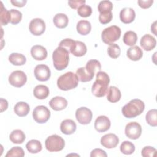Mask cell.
Masks as SVG:
<instances>
[{
  "label": "cell",
  "instance_id": "obj_32",
  "mask_svg": "<svg viewBox=\"0 0 157 157\" xmlns=\"http://www.w3.org/2000/svg\"><path fill=\"white\" fill-rule=\"evenodd\" d=\"M86 52L87 48L86 45L81 41L75 40V46L71 53L75 56L80 57L85 55Z\"/></svg>",
  "mask_w": 157,
  "mask_h": 157
},
{
  "label": "cell",
  "instance_id": "obj_24",
  "mask_svg": "<svg viewBox=\"0 0 157 157\" xmlns=\"http://www.w3.org/2000/svg\"><path fill=\"white\" fill-rule=\"evenodd\" d=\"M30 110L29 105L28 103L25 102H18L14 107L15 113L19 117L26 116Z\"/></svg>",
  "mask_w": 157,
  "mask_h": 157
},
{
  "label": "cell",
  "instance_id": "obj_27",
  "mask_svg": "<svg viewBox=\"0 0 157 157\" xmlns=\"http://www.w3.org/2000/svg\"><path fill=\"white\" fill-rule=\"evenodd\" d=\"M85 67L88 72L94 75V74L101 71V64L100 62L96 59H91L86 63Z\"/></svg>",
  "mask_w": 157,
  "mask_h": 157
},
{
  "label": "cell",
  "instance_id": "obj_9",
  "mask_svg": "<svg viewBox=\"0 0 157 157\" xmlns=\"http://www.w3.org/2000/svg\"><path fill=\"white\" fill-rule=\"evenodd\" d=\"M142 134V127L136 121L128 123L125 127V134L131 139H137Z\"/></svg>",
  "mask_w": 157,
  "mask_h": 157
},
{
  "label": "cell",
  "instance_id": "obj_2",
  "mask_svg": "<svg viewBox=\"0 0 157 157\" xmlns=\"http://www.w3.org/2000/svg\"><path fill=\"white\" fill-rule=\"evenodd\" d=\"M144 109V102L139 99H134L123 107L121 112L126 118H132L140 115Z\"/></svg>",
  "mask_w": 157,
  "mask_h": 157
},
{
  "label": "cell",
  "instance_id": "obj_42",
  "mask_svg": "<svg viewBox=\"0 0 157 157\" xmlns=\"http://www.w3.org/2000/svg\"><path fill=\"white\" fill-rule=\"evenodd\" d=\"M156 152V148L150 146H146L142 148L141 154L144 157H153L155 155Z\"/></svg>",
  "mask_w": 157,
  "mask_h": 157
},
{
  "label": "cell",
  "instance_id": "obj_5",
  "mask_svg": "<svg viewBox=\"0 0 157 157\" xmlns=\"http://www.w3.org/2000/svg\"><path fill=\"white\" fill-rule=\"evenodd\" d=\"M121 33V29L118 26L112 25L102 31L101 34L102 40L105 44L110 45L119 39Z\"/></svg>",
  "mask_w": 157,
  "mask_h": 157
},
{
  "label": "cell",
  "instance_id": "obj_25",
  "mask_svg": "<svg viewBox=\"0 0 157 157\" xmlns=\"http://www.w3.org/2000/svg\"><path fill=\"white\" fill-rule=\"evenodd\" d=\"M77 32L83 36L88 34L91 29V25L90 21L87 20H80L77 24Z\"/></svg>",
  "mask_w": 157,
  "mask_h": 157
},
{
  "label": "cell",
  "instance_id": "obj_49",
  "mask_svg": "<svg viewBox=\"0 0 157 157\" xmlns=\"http://www.w3.org/2000/svg\"><path fill=\"white\" fill-rule=\"evenodd\" d=\"M156 21H155L153 23V25H151V31L152 32V33H153V34H155V35H157L156 34Z\"/></svg>",
  "mask_w": 157,
  "mask_h": 157
},
{
  "label": "cell",
  "instance_id": "obj_35",
  "mask_svg": "<svg viewBox=\"0 0 157 157\" xmlns=\"http://www.w3.org/2000/svg\"><path fill=\"white\" fill-rule=\"evenodd\" d=\"M112 9L113 4L110 1H101L98 6V9L100 13L111 12Z\"/></svg>",
  "mask_w": 157,
  "mask_h": 157
},
{
  "label": "cell",
  "instance_id": "obj_20",
  "mask_svg": "<svg viewBox=\"0 0 157 157\" xmlns=\"http://www.w3.org/2000/svg\"><path fill=\"white\" fill-rule=\"evenodd\" d=\"M126 55L129 59L136 61L142 58L143 56V52L139 47L132 46L128 49Z\"/></svg>",
  "mask_w": 157,
  "mask_h": 157
},
{
  "label": "cell",
  "instance_id": "obj_4",
  "mask_svg": "<svg viewBox=\"0 0 157 157\" xmlns=\"http://www.w3.org/2000/svg\"><path fill=\"white\" fill-rule=\"evenodd\" d=\"M78 84V79L72 72H67L61 75L57 80L58 87L63 91H68L76 88Z\"/></svg>",
  "mask_w": 157,
  "mask_h": 157
},
{
  "label": "cell",
  "instance_id": "obj_10",
  "mask_svg": "<svg viewBox=\"0 0 157 157\" xmlns=\"http://www.w3.org/2000/svg\"><path fill=\"white\" fill-rule=\"evenodd\" d=\"M92 112L87 107H80L75 112V118L78 122L82 124H89L92 120Z\"/></svg>",
  "mask_w": 157,
  "mask_h": 157
},
{
  "label": "cell",
  "instance_id": "obj_37",
  "mask_svg": "<svg viewBox=\"0 0 157 157\" xmlns=\"http://www.w3.org/2000/svg\"><path fill=\"white\" fill-rule=\"evenodd\" d=\"M107 52H108L109 56L110 58L113 59H116L118 57H119L121 53V50L119 45L113 43L109 45L107 48Z\"/></svg>",
  "mask_w": 157,
  "mask_h": 157
},
{
  "label": "cell",
  "instance_id": "obj_48",
  "mask_svg": "<svg viewBox=\"0 0 157 157\" xmlns=\"http://www.w3.org/2000/svg\"><path fill=\"white\" fill-rule=\"evenodd\" d=\"M8 102L6 99L1 98V112H2L7 109Z\"/></svg>",
  "mask_w": 157,
  "mask_h": 157
},
{
  "label": "cell",
  "instance_id": "obj_41",
  "mask_svg": "<svg viewBox=\"0 0 157 157\" xmlns=\"http://www.w3.org/2000/svg\"><path fill=\"white\" fill-rule=\"evenodd\" d=\"M78 14L83 18L90 17L92 13V9L91 7L86 4H83L80 7H79L77 9Z\"/></svg>",
  "mask_w": 157,
  "mask_h": 157
},
{
  "label": "cell",
  "instance_id": "obj_8",
  "mask_svg": "<svg viewBox=\"0 0 157 157\" xmlns=\"http://www.w3.org/2000/svg\"><path fill=\"white\" fill-rule=\"evenodd\" d=\"M27 81V77L22 71H15L12 72L9 77V83L17 88L23 86Z\"/></svg>",
  "mask_w": 157,
  "mask_h": 157
},
{
  "label": "cell",
  "instance_id": "obj_38",
  "mask_svg": "<svg viewBox=\"0 0 157 157\" xmlns=\"http://www.w3.org/2000/svg\"><path fill=\"white\" fill-rule=\"evenodd\" d=\"M75 46V40H74L72 39H65L62 40L58 47H63L67 50L69 53H71L72 50L74 49V47Z\"/></svg>",
  "mask_w": 157,
  "mask_h": 157
},
{
  "label": "cell",
  "instance_id": "obj_31",
  "mask_svg": "<svg viewBox=\"0 0 157 157\" xmlns=\"http://www.w3.org/2000/svg\"><path fill=\"white\" fill-rule=\"evenodd\" d=\"M123 42L129 46H134L137 40V36L136 33L132 31H128L126 32L123 38Z\"/></svg>",
  "mask_w": 157,
  "mask_h": 157
},
{
  "label": "cell",
  "instance_id": "obj_39",
  "mask_svg": "<svg viewBox=\"0 0 157 157\" xmlns=\"http://www.w3.org/2000/svg\"><path fill=\"white\" fill-rule=\"evenodd\" d=\"M10 23L13 25H17L20 23L22 18V13L21 12L17 9L10 10Z\"/></svg>",
  "mask_w": 157,
  "mask_h": 157
},
{
  "label": "cell",
  "instance_id": "obj_23",
  "mask_svg": "<svg viewBox=\"0 0 157 157\" xmlns=\"http://www.w3.org/2000/svg\"><path fill=\"white\" fill-rule=\"evenodd\" d=\"M53 21L56 27L58 28H66L69 22L67 16L63 13H59L56 14L53 19Z\"/></svg>",
  "mask_w": 157,
  "mask_h": 157
},
{
  "label": "cell",
  "instance_id": "obj_6",
  "mask_svg": "<svg viewBox=\"0 0 157 157\" xmlns=\"http://www.w3.org/2000/svg\"><path fill=\"white\" fill-rule=\"evenodd\" d=\"M45 148L50 152H58L62 150L65 145L64 140L59 136L53 134L48 136L45 142Z\"/></svg>",
  "mask_w": 157,
  "mask_h": 157
},
{
  "label": "cell",
  "instance_id": "obj_30",
  "mask_svg": "<svg viewBox=\"0 0 157 157\" xmlns=\"http://www.w3.org/2000/svg\"><path fill=\"white\" fill-rule=\"evenodd\" d=\"M76 75L78 77V80H80L82 82H90L93 79L94 77V75H92L89 72H88L86 71L85 67H84L78 68L76 71Z\"/></svg>",
  "mask_w": 157,
  "mask_h": 157
},
{
  "label": "cell",
  "instance_id": "obj_47",
  "mask_svg": "<svg viewBox=\"0 0 157 157\" xmlns=\"http://www.w3.org/2000/svg\"><path fill=\"white\" fill-rule=\"evenodd\" d=\"M26 0H21V1H16V0H11L10 2L16 7H22L23 6H25L26 3Z\"/></svg>",
  "mask_w": 157,
  "mask_h": 157
},
{
  "label": "cell",
  "instance_id": "obj_36",
  "mask_svg": "<svg viewBox=\"0 0 157 157\" xmlns=\"http://www.w3.org/2000/svg\"><path fill=\"white\" fill-rule=\"evenodd\" d=\"M1 24L2 26L7 25L8 23L10 21V11L7 10L6 8L4 7L3 4L1 2Z\"/></svg>",
  "mask_w": 157,
  "mask_h": 157
},
{
  "label": "cell",
  "instance_id": "obj_40",
  "mask_svg": "<svg viewBox=\"0 0 157 157\" xmlns=\"http://www.w3.org/2000/svg\"><path fill=\"white\" fill-rule=\"evenodd\" d=\"M25 156V152L22 148L20 147H13L11 149H10L7 154L6 155V157H23Z\"/></svg>",
  "mask_w": 157,
  "mask_h": 157
},
{
  "label": "cell",
  "instance_id": "obj_16",
  "mask_svg": "<svg viewBox=\"0 0 157 157\" xmlns=\"http://www.w3.org/2000/svg\"><path fill=\"white\" fill-rule=\"evenodd\" d=\"M31 54L32 57L37 61L45 59L47 56V51L46 48L39 45H36L31 48Z\"/></svg>",
  "mask_w": 157,
  "mask_h": 157
},
{
  "label": "cell",
  "instance_id": "obj_26",
  "mask_svg": "<svg viewBox=\"0 0 157 157\" xmlns=\"http://www.w3.org/2000/svg\"><path fill=\"white\" fill-rule=\"evenodd\" d=\"M26 139L25 133L20 129L13 130L9 135V139L14 144H22Z\"/></svg>",
  "mask_w": 157,
  "mask_h": 157
},
{
  "label": "cell",
  "instance_id": "obj_11",
  "mask_svg": "<svg viewBox=\"0 0 157 157\" xmlns=\"http://www.w3.org/2000/svg\"><path fill=\"white\" fill-rule=\"evenodd\" d=\"M29 29L32 34L40 36L45 30V23L41 18H34L29 23Z\"/></svg>",
  "mask_w": 157,
  "mask_h": 157
},
{
  "label": "cell",
  "instance_id": "obj_46",
  "mask_svg": "<svg viewBox=\"0 0 157 157\" xmlns=\"http://www.w3.org/2000/svg\"><path fill=\"white\" fill-rule=\"evenodd\" d=\"M138 4L139 6L142 8V9H148L151 6V5L153 3V0H147V1H143V0H139L138 1Z\"/></svg>",
  "mask_w": 157,
  "mask_h": 157
},
{
  "label": "cell",
  "instance_id": "obj_15",
  "mask_svg": "<svg viewBox=\"0 0 157 157\" xmlns=\"http://www.w3.org/2000/svg\"><path fill=\"white\" fill-rule=\"evenodd\" d=\"M136 17V13L133 9L131 7H125L121 10L120 12V19L125 24L132 23Z\"/></svg>",
  "mask_w": 157,
  "mask_h": 157
},
{
  "label": "cell",
  "instance_id": "obj_12",
  "mask_svg": "<svg viewBox=\"0 0 157 157\" xmlns=\"http://www.w3.org/2000/svg\"><path fill=\"white\" fill-rule=\"evenodd\" d=\"M36 78L40 82L47 81L51 75V72L49 67L45 64L37 65L34 71Z\"/></svg>",
  "mask_w": 157,
  "mask_h": 157
},
{
  "label": "cell",
  "instance_id": "obj_17",
  "mask_svg": "<svg viewBox=\"0 0 157 157\" xmlns=\"http://www.w3.org/2000/svg\"><path fill=\"white\" fill-rule=\"evenodd\" d=\"M140 44L144 50L146 51H150L156 47V40L154 37L147 34L142 37Z\"/></svg>",
  "mask_w": 157,
  "mask_h": 157
},
{
  "label": "cell",
  "instance_id": "obj_19",
  "mask_svg": "<svg viewBox=\"0 0 157 157\" xmlns=\"http://www.w3.org/2000/svg\"><path fill=\"white\" fill-rule=\"evenodd\" d=\"M77 128L75 123L71 119L63 120L60 124L61 131L66 135H71L75 132Z\"/></svg>",
  "mask_w": 157,
  "mask_h": 157
},
{
  "label": "cell",
  "instance_id": "obj_13",
  "mask_svg": "<svg viewBox=\"0 0 157 157\" xmlns=\"http://www.w3.org/2000/svg\"><path fill=\"white\" fill-rule=\"evenodd\" d=\"M109 118L104 115H101L96 118L94 121L95 129L99 132H104L109 129L110 127Z\"/></svg>",
  "mask_w": 157,
  "mask_h": 157
},
{
  "label": "cell",
  "instance_id": "obj_18",
  "mask_svg": "<svg viewBox=\"0 0 157 157\" xmlns=\"http://www.w3.org/2000/svg\"><path fill=\"white\" fill-rule=\"evenodd\" d=\"M49 105L53 110L55 111H60L67 107V101L63 97L55 96L50 101Z\"/></svg>",
  "mask_w": 157,
  "mask_h": 157
},
{
  "label": "cell",
  "instance_id": "obj_14",
  "mask_svg": "<svg viewBox=\"0 0 157 157\" xmlns=\"http://www.w3.org/2000/svg\"><path fill=\"white\" fill-rule=\"evenodd\" d=\"M119 143L118 137L114 134L109 133L103 136L101 139V145L107 148H115Z\"/></svg>",
  "mask_w": 157,
  "mask_h": 157
},
{
  "label": "cell",
  "instance_id": "obj_7",
  "mask_svg": "<svg viewBox=\"0 0 157 157\" xmlns=\"http://www.w3.org/2000/svg\"><path fill=\"white\" fill-rule=\"evenodd\" d=\"M33 117L38 123H46L50 117L49 109L44 105L37 106L33 112Z\"/></svg>",
  "mask_w": 157,
  "mask_h": 157
},
{
  "label": "cell",
  "instance_id": "obj_43",
  "mask_svg": "<svg viewBox=\"0 0 157 157\" xmlns=\"http://www.w3.org/2000/svg\"><path fill=\"white\" fill-rule=\"evenodd\" d=\"M113 17V15L112 12L105 13H100L99 16V22L102 24H107L111 21Z\"/></svg>",
  "mask_w": 157,
  "mask_h": 157
},
{
  "label": "cell",
  "instance_id": "obj_22",
  "mask_svg": "<svg viewBox=\"0 0 157 157\" xmlns=\"http://www.w3.org/2000/svg\"><path fill=\"white\" fill-rule=\"evenodd\" d=\"M48 88L44 85H37L33 90L34 96L38 99H44L49 95Z\"/></svg>",
  "mask_w": 157,
  "mask_h": 157
},
{
  "label": "cell",
  "instance_id": "obj_44",
  "mask_svg": "<svg viewBox=\"0 0 157 157\" xmlns=\"http://www.w3.org/2000/svg\"><path fill=\"white\" fill-rule=\"evenodd\" d=\"M85 2L86 1L85 0H71L68 1V4L72 9H75L85 4Z\"/></svg>",
  "mask_w": 157,
  "mask_h": 157
},
{
  "label": "cell",
  "instance_id": "obj_3",
  "mask_svg": "<svg viewBox=\"0 0 157 157\" xmlns=\"http://www.w3.org/2000/svg\"><path fill=\"white\" fill-rule=\"evenodd\" d=\"M53 63L58 71H62L67 67L69 61V52L63 47H58L52 54Z\"/></svg>",
  "mask_w": 157,
  "mask_h": 157
},
{
  "label": "cell",
  "instance_id": "obj_1",
  "mask_svg": "<svg viewBox=\"0 0 157 157\" xmlns=\"http://www.w3.org/2000/svg\"><path fill=\"white\" fill-rule=\"evenodd\" d=\"M110 78L108 74L103 71L96 73V78L92 85L91 92L96 97L104 96L108 91Z\"/></svg>",
  "mask_w": 157,
  "mask_h": 157
},
{
  "label": "cell",
  "instance_id": "obj_34",
  "mask_svg": "<svg viewBox=\"0 0 157 157\" xmlns=\"http://www.w3.org/2000/svg\"><path fill=\"white\" fill-rule=\"evenodd\" d=\"M120 149L121 152L124 155H131L135 151V146L129 141H124L121 143Z\"/></svg>",
  "mask_w": 157,
  "mask_h": 157
},
{
  "label": "cell",
  "instance_id": "obj_28",
  "mask_svg": "<svg viewBox=\"0 0 157 157\" xmlns=\"http://www.w3.org/2000/svg\"><path fill=\"white\" fill-rule=\"evenodd\" d=\"M9 61L13 65L22 66L25 64L26 61V58L23 54L12 53L9 56Z\"/></svg>",
  "mask_w": 157,
  "mask_h": 157
},
{
  "label": "cell",
  "instance_id": "obj_45",
  "mask_svg": "<svg viewBox=\"0 0 157 157\" xmlns=\"http://www.w3.org/2000/svg\"><path fill=\"white\" fill-rule=\"evenodd\" d=\"M107 153L105 151L101 148H95L90 153L91 157H96V156H103L106 157Z\"/></svg>",
  "mask_w": 157,
  "mask_h": 157
},
{
  "label": "cell",
  "instance_id": "obj_33",
  "mask_svg": "<svg viewBox=\"0 0 157 157\" xmlns=\"http://www.w3.org/2000/svg\"><path fill=\"white\" fill-rule=\"evenodd\" d=\"M145 119L147 123L153 127L157 126V110L155 109L150 110L146 114Z\"/></svg>",
  "mask_w": 157,
  "mask_h": 157
},
{
  "label": "cell",
  "instance_id": "obj_29",
  "mask_svg": "<svg viewBox=\"0 0 157 157\" xmlns=\"http://www.w3.org/2000/svg\"><path fill=\"white\" fill-rule=\"evenodd\" d=\"M27 150L31 153H37L40 152L42 149V146L40 141L32 139L28 141L26 145Z\"/></svg>",
  "mask_w": 157,
  "mask_h": 157
},
{
  "label": "cell",
  "instance_id": "obj_21",
  "mask_svg": "<svg viewBox=\"0 0 157 157\" xmlns=\"http://www.w3.org/2000/svg\"><path fill=\"white\" fill-rule=\"evenodd\" d=\"M107 99L112 103H115L120 101L121 99V92L120 90L114 86H111L109 87L107 91Z\"/></svg>",
  "mask_w": 157,
  "mask_h": 157
}]
</instances>
